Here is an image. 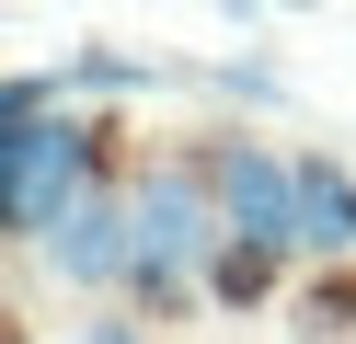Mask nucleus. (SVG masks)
Wrapping results in <instances>:
<instances>
[{
    "mask_svg": "<svg viewBox=\"0 0 356 344\" xmlns=\"http://www.w3.org/2000/svg\"><path fill=\"white\" fill-rule=\"evenodd\" d=\"M47 264L70 275V287H115V275H138V206H115V195H81L70 218H58Z\"/></svg>",
    "mask_w": 356,
    "mask_h": 344,
    "instance_id": "20e7f679",
    "label": "nucleus"
},
{
    "mask_svg": "<svg viewBox=\"0 0 356 344\" xmlns=\"http://www.w3.org/2000/svg\"><path fill=\"white\" fill-rule=\"evenodd\" d=\"M207 287H218V298H264V287H276V252L230 241V252H218V275H207Z\"/></svg>",
    "mask_w": 356,
    "mask_h": 344,
    "instance_id": "423d86ee",
    "label": "nucleus"
},
{
    "mask_svg": "<svg viewBox=\"0 0 356 344\" xmlns=\"http://www.w3.org/2000/svg\"><path fill=\"white\" fill-rule=\"evenodd\" d=\"M299 252H356V172L299 161Z\"/></svg>",
    "mask_w": 356,
    "mask_h": 344,
    "instance_id": "39448f33",
    "label": "nucleus"
},
{
    "mask_svg": "<svg viewBox=\"0 0 356 344\" xmlns=\"http://www.w3.org/2000/svg\"><path fill=\"white\" fill-rule=\"evenodd\" d=\"M0 183H12V229L47 252L58 218L92 195V126L81 115H24V126L0 138Z\"/></svg>",
    "mask_w": 356,
    "mask_h": 344,
    "instance_id": "f03ea898",
    "label": "nucleus"
},
{
    "mask_svg": "<svg viewBox=\"0 0 356 344\" xmlns=\"http://www.w3.org/2000/svg\"><path fill=\"white\" fill-rule=\"evenodd\" d=\"M81 344H149L138 321H81Z\"/></svg>",
    "mask_w": 356,
    "mask_h": 344,
    "instance_id": "0eeeda50",
    "label": "nucleus"
},
{
    "mask_svg": "<svg viewBox=\"0 0 356 344\" xmlns=\"http://www.w3.org/2000/svg\"><path fill=\"white\" fill-rule=\"evenodd\" d=\"M138 275L127 287L149 298V310H184L195 275H218V252H230V206H218V172H184V161H161V172H138Z\"/></svg>",
    "mask_w": 356,
    "mask_h": 344,
    "instance_id": "f257e3e1",
    "label": "nucleus"
},
{
    "mask_svg": "<svg viewBox=\"0 0 356 344\" xmlns=\"http://www.w3.org/2000/svg\"><path fill=\"white\" fill-rule=\"evenodd\" d=\"M218 206H230V241H253V252H299V161L230 138V161H218Z\"/></svg>",
    "mask_w": 356,
    "mask_h": 344,
    "instance_id": "7ed1b4c3",
    "label": "nucleus"
}]
</instances>
